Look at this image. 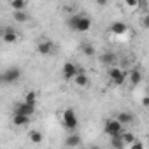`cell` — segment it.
I'll use <instances>...</instances> for the list:
<instances>
[{
    "label": "cell",
    "instance_id": "cb8c5ba5",
    "mask_svg": "<svg viewBox=\"0 0 149 149\" xmlns=\"http://www.w3.org/2000/svg\"><path fill=\"white\" fill-rule=\"evenodd\" d=\"M14 19H16L18 23H25V21L28 19V14H26L25 11H19V13H14Z\"/></svg>",
    "mask_w": 149,
    "mask_h": 149
},
{
    "label": "cell",
    "instance_id": "83f0119b",
    "mask_svg": "<svg viewBox=\"0 0 149 149\" xmlns=\"http://www.w3.org/2000/svg\"><path fill=\"white\" fill-rule=\"evenodd\" d=\"M147 25H149V14L144 16V28H147Z\"/></svg>",
    "mask_w": 149,
    "mask_h": 149
},
{
    "label": "cell",
    "instance_id": "2e32d148",
    "mask_svg": "<svg viewBox=\"0 0 149 149\" xmlns=\"http://www.w3.org/2000/svg\"><path fill=\"white\" fill-rule=\"evenodd\" d=\"M25 104H28V105H37V93L35 91H28L26 95H25V100H23Z\"/></svg>",
    "mask_w": 149,
    "mask_h": 149
},
{
    "label": "cell",
    "instance_id": "484cf974",
    "mask_svg": "<svg viewBox=\"0 0 149 149\" xmlns=\"http://www.w3.org/2000/svg\"><path fill=\"white\" fill-rule=\"evenodd\" d=\"M126 6H128V7H137V6H139V2H137V0H128Z\"/></svg>",
    "mask_w": 149,
    "mask_h": 149
},
{
    "label": "cell",
    "instance_id": "3957f363",
    "mask_svg": "<svg viewBox=\"0 0 149 149\" xmlns=\"http://www.w3.org/2000/svg\"><path fill=\"white\" fill-rule=\"evenodd\" d=\"M109 77H111V81H112L116 86H121V84H125L126 74H125L123 68H119V67H112V68H109Z\"/></svg>",
    "mask_w": 149,
    "mask_h": 149
},
{
    "label": "cell",
    "instance_id": "ba28073f",
    "mask_svg": "<svg viewBox=\"0 0 149 149\" xmlns=\"http://www.w3.org/2000/svg\"><path fill=\"white\" fill-rule=\"evenodd\" d=\"M76 63H72V61H67L65 65H63V77L65 79H72V77H76Z\"/></svg>",
    "mask_w": 149,
    "mask_h": 149
},
{
    "label": "cell",
    "instance_id": "603a6c76",
    "mask_svg": "<svg viewBox=\"0 0 149 149\" xmlns=\"http://www.w3.org/2000/svg\"><path fill=\"white\" fill-rule=\"evenodd\" d=\"M111 146L114 147V149H123V140H121V135H118V137H112V140H111Z\"/></svg>",
    "mask_w": 149,
    "mask_h": 149
},
{
    "label": "cell",
    "instance_id": "ffe728a7",
    "mask_svg": "<svg viewBox=\"0 0 149 149\" xmlns=\"http://www.w3.org/2000/svg\"><path fill=\"white\" fill-rule=\"evenodd\" d=\"M121 140H123V144H130V146H132L137 139H135L133 133H130V132H123V133H121Z\"/></svg>",
    "mask_w": 149,
    "mask_h": 149
},
{
    "label": "cell",
    "instance_id": "d6986e66",
    "mask_svg": "<svg viewBox=\"0 0 149 149\" xmlns=\"http://www.w3.org/2000/svg\"><path fill=\"white\" fill-rule=\"evenodd\" d=\"M81 49H83V53H84L86 56H93V54H95V47H93V44H90V42H83V44H81Z\"/></svg>",
    "mask_w": 149,
    "mask_h": 149
},
{
    "label": "cell",
    "instance_id": "f1b7e54d",
    "mask_svg": "<svg viewBox=\"0 0 149 149\" xmlns=\"http://www.w3.org/2000/svg\"><path fill=\"white\" fill-rule=\"evenodd\" d=\"M2 35H4V28L0 26V39H2Z\"/></svg>",
    "mask_w": 149,
    "mask_h": 149
},
{
    "label": "cell",
    "instance_id": "ac0fdd59",
    "mask_svg": "<svg viewBox=\"0 0 149 149\" xmlns=\"http://www.w3.org/2000/svg\"><path fill=\"white\" fill-rule=\"evenodd\" d=\"M30 142L32 144H40L42 142V139H44V135L40 133V132H37V130H33V132H30Z\"/></svg>",
    "mask_w": 149,
    "mask_h": 149
},
{
    "label": "cell",
    "instance_id": "9a60e30c",
    "mask_svg": "<svg viewBox=\"0 0 149 149\" xmlns=\"http://www.w3.org/2000/svg\"><path fill=\"white\" fill-rule=\"evenodd\" d=\"M9 6H11V9H13L14 13H19V11H25L28 4L25 2V0H13V2H11Z\"/></svg>",
    "mask_w": 149,
    "mask_h": 149
},
{
    "label": "cell",
    "instance_id": "d4e9b609",
    "mask_svg": "<svg viewBox=\"0 0 149 149\" xmlns=\"http://www.w3.org/2000/svg\"><path fill=\"white\" fill-rule=\"evenodd\" d=\"M130 149H144V144L140 142V140H135L133 144H132V147Z\"/></svg>",
    "mask_w": 149,
    "mask_h": 149
},
{
    "label": "cell",
    "instance_id": "7a4b0ae2",
    "mask_svg": "<svg viewBox=\"0 0 149 149\" xmlns=\"http://www.w3.org/2000/svg\"><path fill=\"white\" fill-rule=\"evenodd\" d=\"M63 126H65L67 130H76V128L79 126V119H77L76 112H74L72 109H67V111L63 112Z\"/></svg>",
    "mask_w": 149,
    "mask_h": 149
},
{
    "label": "cell",
    "instance_id": "e0dca14e",
    "mask_svg": "<svg viewBox=\"0 0 149 149\" xmlns=\"http://www.w3.org/2000/svg\"><path fill=\"white\" fill-rule=\"evenodd\" d=\"M100 61H102L104 65H111V63L116 61V54H114V53H104L102 58H100Z\"/></svg>",
    "mask_w": 149,
    "mask_h": 149
},
{
    "label": "cell",
    "instance_id": "277c9868",
    "mask_svg": "<svg viewBox=\"0 0 149 149\" xmlns=\"http://www.w3.org/2000/svg\"><path fill=\"white\" fill-rule=\"evenodd\" d=\"M104 132H105L107 135H111V137H118V135H121V133H123V126H121L116 119H109V121L105 123Z\"/></svg>",
    "mask_w": 149,
    "mask_h": 149
},
{
    "label": "cell",
    "instance_id": "7402d4cb",
    "mask_svg": "<svg viewBox=\"0 0 149 149\" xmlns=\"http://www.w3.org/2000/svg\"><path fill=\"white\" fill-rule=\"evenodd\" d=\"M79 16H81V14H72V16L67 19V25H68L70 30H76V25H77V21H79Z\"/></svg>",
    "mask_w": 149,
    "mask_h": 149
},
{
    "label": "cell",
    "instance_id": "30bf717a",
    "mask_svg": "<svg viewBox=\"0 0 149 149\" xmlns=\"http://www.w3.org/2000/svg\"><path fill=\"white\" fill-rule=\"evenodd\" d=\"M2 39H4L6 42L13 44V42H16V40H18V33H16V30H14V28L6 26V28H4V35H2Z\"/></svg>",
    "mask_w": 149,
    "mask_h": 149
},
{
    "label": "cell",
    "instance_id": "52a82bcc",
    "mask_svg": "<svg viewBox=\"0 0 149 149\" xmlns=\"http://www.w3.org/2000/svg\"><path fill=\"white\" fill-rule=\"evenodd\" d=\"M51 51H53V42L49 39H44V40H40L37 44V53H40V54H51Z\"/></svg>",
    "mask_w": 149,
    "mask_h": 149
},
{
    "label": "cell",
    "instance_id": "44dd1931",
    "mask_svg": "<svg viewBox=\"0 0 149 149\" xmlns=\"http://www.w3.org/2000/svg\"><path fill=\"white\" fill-rule=\"evenodd\" d=\"M74 79H76V84H77V86H83V88L88 86V83H90V79H88L86 74H79V76H76Z\"/></svg>",
    "mask_w": 149,
    "mask_h": 149
},
{
    "label": "cell",
    "instance_id": "4fadbf2b",
    "mask_svg": "<svg viewBox=\"0 0 149 149\" xmlns=\"http://www.w3.org/2000/svg\"><path fill=\"white\" fill-rule=\"evenodd\" d=\"M13 123L16 126H26L30 123V118L28 116H21V114H13Z\"/></svg>",
    "mask_w": 149,
    "mask_h": 149
},
{
    "label": "cell",
    "instance_id": "8992f818",
    "mask_svg": "<svg viewBox=\"0 0 149 149\" xmlns=\"http://www.w3.org/2000/svg\"><path fill=\"white\" fill-rule=\"evenodd\" d=\"M90 28H91V19H90L88 16L81 14V16H79V21H77V25H76V30H74V32H88Z\"/></svg>",
    "mask_w": 149,
    "mask_h": 149
},
{
    "label": "cell",
    "instance_id": "5bb4252c",
    "mask_svg": "<svg viewBox=\"0 0 149 149\" xmlns=\"http://www.w3.org/2000/svg\"><path fill=\"white\" fill-rule=\"evenodd\" d=\"M140 81H142V72H140L139 68H133V70L130 72V83H132L133 86H137V84H140Z\"/></svg>",
    "mask_w": 149,
    "mask_h": 149
},
{
    "label": "cell",
    "instance_id": "4316f807",
    "mask_svg": "<svg viewBox=\"0 0 149 149\" xmlns=\"http://www.w3.org/2000/svg\"><path fill=\"white\" fill-rule=\"evenodd\" d=\"M142 105H144V107H147V105H149V97H147V95H146V97H142Z\"/></svg>",
    "mask_w": 149,
    "mask_h": 149
},
{
    "label": "cell",
    "instance_id": "6da1fadb",
    "mask_svg": "<svg viewBox=\"0 0 149 149\" xmlns=\"http://www.w3.org/2000/svg\"><path fill=\"white\" fill-rule=\"evenodd\" d=\"M21 79V70L18 67H11L7 68L2 76H0V83H6V84H14Z\"/></svg>",
    "mask_w": 149,
    "mask_h": 149
},
{
    "label": "cell",
    "instance_id": "5b68a950",
    "mask_svg": "<svg viewBox=\"0 0 149 149\" xmlns=\"http://www.w3.org/2000/svg\"><path fill=\"white\" fill-rule=\"evenodd\" d=\"M33 112H35V107H33V105H28V104H25V102H19V104L14 107V111H13V114H21V116H28V118H32Z\"/></svg>",
    "mask_w": 149,
    "mask_h": 149
},
{
    "label": "cell",
    "instance_id": "9c48e42d",
    "mask_svg": "<svg viewBox=\"0 0 149 149\" xmlns=\"http://www.w3.org/2000/svg\"><path fill=\"white\" fill-rule=\"evenodd\" d=\"M111 32H112L114 35H125V33L128 32V26H126V23H123V21H114V23L111 25Z\"/></svg>",
    "mask_w": 149,
    "mask_h": 149
},
{
    "label": "cell",
    "instance_id": "8fae6325",
    "mask_svg": "<svg viewBox=\"0 0 149 149\" xmlns=\"http://www.w3.org/2000/svg\"><path fill=\"white\" fill-rule=\"evenodd\" d=\"M79 144H81V135L79 133H70L65 139V146L67 147H77Z\"/></svg>",
    "mask_w": 149,
    "mask_h": 149
},
{
    "label": "cell",
    "instance_id": "7c38bea8",
    "mask_svg": "<svg viewBox=\"0 0 149 149\" xmlns=\"http://www.w3.org/2000/svg\"><path fill=\"white\" fill-rule=\"evenodd\" d=\"M116 121H118L121 126L130 125V123H133V114H130V112H119L118 118H116Z\"/></svg>",
    "mask_w": 149,
    "mask_h": 149
}]
</instances>
